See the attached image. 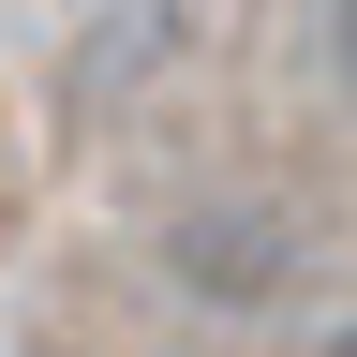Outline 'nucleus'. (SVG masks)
Masks as SVG:
<instances>
[{
	"label": "nucleus",
	"mask_w": 357,
	"mask_h": 357,
	"mask_svg": "<svg viewBox=\"0 0 357 357\" xmlns=\"http://www.w3.org/2000/svg\"><path fill=\"white\" fill-rule=\"evenodd\" d=\"M283 268H298L283 208H194V223H178V283H194V298H268Z\"/></svg>",
	"instance_id": "1"
},
{
	"label": "nucleus",
	"mask_w": 357,
	"mask_h": 357,
	"mask_svg": "<svg viewBox=\"0 0 357 357\" xmlns=\"http://www.w3.org/2000/svg\"><path fill=\"white\" fill-rule=\"evenodd\" d=\"M328 60H342V89H357V0H328Z\"/></svg>",
	"instance_id": "2"
},
{
	"label": "nucleus",
	"mask_w": 357,
	"mask_h": 357,
	"mask_svg": "<svg viewBox=\"0 0 357 357\" xmlns=\"http://www.w3.org/2000/svg\"><path fill=\"white\" fill-rule=\"evenodd\" d=\"M312 357H357V328H328V342H312Z\"/></svg>",
	"instance_id": "3"
}]
</instances>
